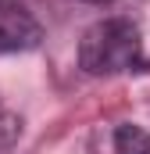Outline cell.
Wrapping results in <instances>:
<instances>
[{
    "mask_svg": "<svg viewBox=\"0 0 150 154\" xmlns=\"http://www.w3.org/2000/svg\"><path fill=\"white\" fill-rule=\"evenodd\" d=\"M79 65L89 75H114L140 65V29L129 18H104L79 39Z\"/></svg>",
    "mask_w": 150,
    "mask_h": 154,
    "instance_id": "obj_1",
    "label": "cell"
},
{
    "mask_svg": "<svg viewBox=\"0 0 150 154\" xmlns=\"http://www.w3.org/2000/svg\"><path fill=\"white\" fill-rule=\"evenodd\" d=\"M43 39L39 22L14 0H0V54H18L32 50Z\"/></svg>",
    "mask_w": 150,
    "mask_h": 154,
    "instance_id": "obj_2",
    "label": "cell"
},
{
    "mask_svg": "<svg viewBox=\"0 0 150 154\" xmlns=\"http://www.w3.org/2000/svg\"><path fill=\"white\" fill-rule=\"evenodd\" d=\"M114 151L118 154H150V133L140 125H118L114 129Z\"/></svg>",
    "mask_w": 150,
    "mask_h": 154,
    "instance_id": "obj_3",
    "label": "cell"
},
{
    "mask_svg": "<svg viewBox=\"0 0 150 154\" xmlns=\"http://www.w3.org/2000/svg\"><path fill=\"white\" fill-rule=\"evenodd\" d=\"M22 136V118L14 115H0V151H7L14 140Z\"/></svg>",
    "mask_w": 150,
    "mask_h": 154,
    "instance_id": "obj_4",
    "label": "cell"
},
{
    "mask_svg": "<svg viewBox=\"0 0 150 154\" xmlns=\"http://www.w3.org/2000/svg\"><path fill=\"white\" fill-rule=\"evenodd\" d=\"M86 4H111V0H86Z\"/></svg>",
    "mask_w": 150,
    "mask_h": 154,
    "instance_id": "obj_5",
    "label": "cell"
}]
</instances>
